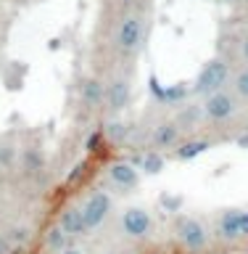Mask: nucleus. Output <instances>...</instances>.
Wrapping results in <instances>:
<instances>
[{"label": "nucleus", "mask_w": 248, "mask_h": 254, "mask_svg": "<svg viewBox=\"0 0 248 254\" xmlns=\"http://www.w3.org/2000/svg\"><path fill=\"white\" fill-rule=\"evenodd\" d=\"M8 238H11L13 244H24L29 238V233H27V228H13L11 233H8Z\"/></svg>", "instance_id": "f3484780"}, {"label": "nucleus", "mask_w": 248, "mask_h": 254, "mask_svg": "<svg viewBox=\"0 0 248 254\" xmlns=\"http://www.w3.org/2000/svg\"><path fill=\"white\" fill-rule=\"evenodd\" d=\"M238 98H235V93L233 90H217V93H211V95H206L203 103H201V114L206 122H214V125H222V122H227V119H233L238 114Z\"/></svg>", "instance_id": "7ed1b4c3"}, {"label": "nucleus", "mask_w": 248, "mask_h": 254, "mask_svg": "<svg viewBox=\"0 0 248 254\" xmlns=\"http://www.w3.org/2000/svg\"><path fill=\"white\" fill-rule=\"evenodd\" d=\"M140 164H143V170H148V172H158L164 167V159H161V154H156V151H148V154L140 156Z\"/></svg>", "instance_id": "dca6fc26"}, {"label": "nucleus", "mask_w": 248, "mask_h": 254, "mask_svg": "<svg viewBox=\"0 0 248 254\" xmlns=\"http://www.w3.org/2000/svg\"><path fill=\"white\" fill-rule=\"evenodd\" d=\"M130 79H124V77H114L111 82L106 85V109L108 111H124L127 106H130Z\"/></svg>", "instance_id": "9d476101"}, {"label": "nucleus", "mask_w": 248, "mask_h": 254, "mask_svg": "<svg viewBox=\"0 0 248 254\" xmlns=\"http://www.w3.org/2000/svg\"><path fill=\"white\" fill-rule=\"evenodd\" d=\"M172 233H174V241L188 252H203L211 241L209 228H206L198 217H190V214H182V217L174 220Z\"/></svg>", "instance_id": "f257e3e1"}, {"label": "nucleus", "mask_w": 248, "mask_h": 254, "mask_svg": "<svg viewBox=\"0 0 248 254\" xmlns=\"http://www.w3.org/2000/svg\"><path fill=\"white\" fill-rule=\"evenodd\" d=\"M11 249H13V241L5 233H0V254H11Z\"/></svg>", "instance_id": "a211bd4d"}, {"label": "nucleus", "mask_w": 248, "mask_h": 254, "mask_svg": "<svg viewBox=\"0 0 248 254\" xmlns=\"http://www.w3.org/2000/svg\"><path fill=\"white\" fill-rule=\"evenodd\" d=\"M238 146H243V148L248 146V135H246V138H241V140H238Z\"/></svg>", "instance_id": "5701e85b"}, {"label": "nucleus", "mask_w": 248, "mask_h": 254, "mask_svg": "<svg viewBox=\"0 0 248 254\" xmlns=\"http://www.w3.org/2000/svg\"><path fill=\"white\" fill-rule=\"evenodd\" d=\"M217 236L222 241H243L248 238V209H227L217 220Z\"/></svg>", "instance_id": "0eeeda50"}, {"label": "nucleus", "mask_w": 248, "mask_h": 254, "mask_svg": "<svg viewBox=\"0 0 248 254\" xmlns=\"http://www.w3.org/2000/svg\"><path fill=\"white\" fill-rule=\"evenodd\" d=\"M241 56H243V61H248V27L243 29V35H241Z\"/></svg>", "instance_id": "aec40b11"}, {"label": "nucleus", "mask_w": 248, "mask_h": 254, "mask_svg": "<svg viewBox=\"0 0 248 254\" xmlns=\"http://www.w3.org/2000/svg\"><path fill=\"white\" fill-rule=\"evenodd\" d=\"M106 254H119V252H106Z\"/></svg>", "instance_id": "393cba45"}, {"label": "nucleus", "mask_w": 248, "mask_h": 254, "mask_svg": "<svg viewBox=\"0 0 248 254\" xmlns=\"http://www.w3.org/2000/svg\"><path fill=\"white\" fill-rule=\"evenodd\" d=\"M82 220H85V230L87 233H93L98 225H103V220L111 214V209H114V201H111V196L106 193V190H93L90 196L82 201Z\"/></svg>", "instance_id": "423d86ee"}, {"label": "nucleus", "mask_w": 248, "mask_h": 254, "mask_svg": "<svg viewBox=\"0 0 248 254\" xmlns=\"http://www.w3.org/2000/svg\"><path fill=\"white\" fill-rule=\"evenodd\" d=\"M230 82V64L222 61V59H211L203 64V69L198 71L196 77V93L198 95H211L217 90H225Z\"/></svg>", "instance_id": "20e7f679"}, {"label": "nucleus", "mask_w": 248, "mask_h": 254, "mask_svg": "<svg viewBox=\"0 0 248 254\" xmlns=\"http://www.w3.org/2000/svg\"><path fill=\"white\" fill-rule=\"evenodd\" d=\"M180 143V125L177 122H161L153 127V146L156 148H174Z\"/></svg>", "instance_id": "f8f14e48"}, {"label": "nucleus", "mask_w": 248, "mask_h": 254, "mask_svg": "<svg viewBox=\"0 0 248 254\" xmlns=\"http://www.w3.org/2000/svg\"><path fill=\"white\" fill-rule=\"evenodd\" d=\"M55 225H58L66 236H71V238L74 236H87L85 220H82V209H79V206H66V209H61Z\"/></svg>", "instance_id": "9b49d317"}, {"label": "nucleus", "mask_w": 248, "mask_h": 254, "mask_svg": "<svg viewBox=\"0 0 248 254\" xmlns=\"http://www.w3.org/2000/svg\"><path fill=\"white\" fill-rule=\"evenodd\" d=\"M100 140H103V130L87 138V151H98V143H100Z\"/></svg>", "instance_id": "6ab92c4d"}, {"label": "nucleus", "mask_w": 248, "mask_h": 254, "mask_svg": "<svg viewBox=\"0 0 248 254\" xmlns=\"http://www.w3.org/2000/svg\"><path fill=\"white\" fill-rule=\"evenodd\" d=\"M124 3H130V0H124Z\"/></svg>", "instance_id": "a878e982"}, {"label": "nucleus", "mask_w": 248, "mask_h": 254, "mask_svg": "<svg viewBox=\"0 0 248 254\" xmlns=\"http://www.w3.org/2000/svg\"><path fill=\"white\" fill-rule=\"evenodd\" d=\"M227 3H241V0H227Z\"/></svg>", "instance_id": "b1692460"}, {"label": "nucleus", "mask_w": 248, "mask_h": 254, "mask_svg": "<svg viewBox=\"0 0 248 254\" xmlns=\"http://www.w3.org/2000/svg\"><path fill=\"white\" fill-rule=\"evenodd\" d=\"M79 101L87 111H98L100 106H106V82L100 77H85L79 82Z\"/></svg>", "instance_id": "1a4fd4ad"}, {"label": "nucleus", "mask_w": 248, "mask_h": 254, "mask_svg": "<svg viewBox=\"0 0 248 254\" xmlns=\"http://www.w3.org/2000/svg\"><path fill=\"white\" fill-rule=\"evenodd\" d=\"M106 178L116 190H124V193L140 186V172H138V167L130 164V162H111L108 170H106Z\"/></svg>", "instance_id": "6e6552de"}, {"label": "nucleus", "mask_w": 248, "mask_h": 254, "mask_svg": "<svg viewBox=\"0 0 248 254\" xmlns=\"http://www.w3.org/2000/svg\"><path fill=\"white\" fill-rule=\"evenodd\" d=\"M143 19L140 13H124L116 24V32H114V43H116V51L122 56H135L143 48Z\"/></svg>", "instance_id": "f03ea898"}, {"label": "nucleus", "mask_w": 248, "mask_h": 254, "mask_svg": "<svg viewBox=\"0 0 248 254\" xmlns=\"http://www.w3.org/2000/svg\"><path fill=\"white\" fill-rule=\"evenodd\" d=\"M119 228L130 241H146L153 233V214L146 206H130L119 217Z\"/></svg>", "instance_id": "39448f33"}, {"label": "nucleus", "mask_w": 248, "mask_h": 254, "mask_svg": "<svg viewBox=\"0 0 248 254\" xmlns=\"http://www.w3.org/2000/svg\"><path fill=\"white\" fill-rule=\"evenodd\" d=\"M233 93L238 101H248V64L238 69V74L233 77Z\"/></svg>", "instance_id": "4468645a"}, {"label": "nucleus", "mask_w": 248, "mask_h": 254, "mask_svg": "<svg viewBox=\"0 0 248 254\" xmlns=\"http://www.w3.org/2000/svg\"><path fill=\"white\" fill-rule=\"evenodd\" d=\"M58 254H87V252L77 249V246H69V249H63V252H58Z\"/></svg>", "instance_id": "4be33fe9"}, {"label": "nucleus", "mask_w": 248, "mask_h": 254, "mask_svg": "<svg viewBox=\"0 0 248 254\" xmlns=\"http://www.w3.org/2000/svg\"><path fill=\"white\" fill-rule=\"evenodd\" d=\"M69 238H71V236H66L58 225H55L50 233H48V246H50V249H55V252H63V249H69Z\"/></svg>", "instance_id": "2eb2a0df"}, {"label": "nucleus", "mask_w": 248, "mask_h": 254, "mask_svg": "<svg viewBox=\"0 0 248 254\" xmlns=\"http://www.w3.org/2000/svg\"><path fill=\"white\" fill-rule=\"evenodd\" d=\"M206 148H211L209 140H185V143H180V148H177V159L180 162H190V159L201 156Z\"/></svg>", "instance_id": "ddd939ff"}, {"label": "nucleus", "mask_w": 248, "mask_h": 254, "mask_svg": "<svg viewBox=\"0 0 248 254\" xmlns=\"http://www.w3.org/2000/svg\"><path fill=\"white\" fill-rule=\"evenodd\" d=\"M85 170H87V164H85V162H82V164H77V167H74V172L69 175V183H74L79 175H85Z\"/></svg>", "instance_id": "412c9836"}]
</instances>
